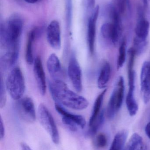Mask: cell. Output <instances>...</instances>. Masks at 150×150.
<instances>
[{"label":"cell","instance_id":"cell-1","mask_svg":"<svg viewBox=\"0 0 150 150\" xmlns=\"http://www.w3.org/2000/svg\"><path fill=\"white\" fill-rule=\"evenodd\" d=\"M49 90L56 104L76 110H82L89 106L85 98L74 92L61 79L53 80L50 83Z\"/></svg>","mask_w":150,"mask_h":150},{"label":"cell","instance_id":"cell-2","mask_svg":"<svg viewBox=\"0 0 150 150\" xmlns=\"http://www.w3.org/2000/svg\"><path fill=\"white\" fill-rule=\"evenodd\" d=\"M23 23L20 16L13 15L1 23L0 27L1 46L7 50L19 48Z\"/></svg>","mask_w":150,"mask_h":150},{"label":"cell","instance_id":"cell-3","mask_svg":"<svg viewBox=\"0 0 150 150\" xmlns=\"http://www.w3.org/2000/svg\"><path fill=\"white\" fill-rule=\"evenodd\" d=\"M5 87L10 97L15 100L22 98L25 90V83L23 73L20 68H13L7 76Z\"/></svg>","mask_w":150,"mask_h":150},{"label":"cell","instance_id":"cell-4","mask_svg":"<svg viewBox=\"0 0 150 150\" xmlns=\"http://www.w3.org/2000/svg\"><path fill=\"white\" fill-rule=\"evenodd\" d=\"M124 78L122 76H120L112 93L107 105L106 115L108 119L113 118L121 108L124 99Z\"/></svg>","mask_w":150,"mask_h":150},{"label":"cell","instance_id":"cell-5","mask_svg":"<svg viewBox=\"0 0 150 150\" xmlns=\"http://www.w3.org/2000/svg\"><path fill=\"white\" fill-rule=\"evenodd\" d=\"M38 114L40 122L50 135L54 143L58 144L60 142V135L58 128L53 117L44 104H40L39 106Z\"/></svg>","mask_w":150,"mask_h":150},{"label":"cell","instance_id":"cell-6","mask_svg":"<svg viewBox=\"0 0 150 150\" xmlns=\"http://www.w3.org/2000/svg\"><path fill=\"white\" fill-rule=\"evenodd\" d=\"M55 108L61 115L63 123L70 131L75 132L79 129H83L86 126L85 118L82 115L72 113L67 111L61 105L56 103Z\"/></svg>","mask_w":150,"mask_h":150},{"label":"cell","instance_id":"cell-7","mask_svg":"<svg viewBox=\"0 0 150 150\" xmlns=\"http://www.w3.org/2000/svg\"><path fill=\"white\" fill-rule=\"evenodd\" d=\"M18 100V111L20 117L27 122H34L36 120V112L32 99L26 97Z\"/></svg>","mask_w":150,"mask_h":150},{"label":"cell","instance_id":"cell-8","mask_svg":"<svg viewBox=\"0 0 150 150\" xmlns=\"http://www.w3.org/2000/svg\"><path fill=\"white\" fill-rule=\"evenodd\" d=\"M68 75L71 83L77 92L82 91V73L81 67L77 59L71 57L68 66Z\"/></svg>","mask_w":150,"mask_h":150},{"label":"cell","instance_id":"cell-9","mask_svg":"<svg viewBox=\"0 0 150 150\" xmlns=\"http://www.w3.org/2000/svg\"><path fill=\"white\" fill-rule=\"evenodd\" d=\"M99 6H96L91 12L87 25V41L89 51L91 54H93L95 50V40L96 37L97 23L99 14Z\"/></svg>","mask_w":150,"mask_h":150},{"label":"cell","instance_id":"cell-10","mask_svg":"<svg viewBox=\"0 0 150 150\" xmlns=\"http://www.w3.org/2000/svg\"><path fill=\"white\" fill-rule=\"evenodd\" d=\"M47 40L50 46L59 50L61 47V30L60 23L57 20L51 21L46 29Z\"/></svg>","mask_w":150,"mask_h":150},{"label":"cell","instance_id":"cell-11","mask_svg":"<svg viewBox=\"0 0 150 150\" xmlns=\"http://www.w3.org/2000/svg\"><path fill=\"white\" fill-rule=\"evenodd\" d=\"M122 33V24L112 22L105 23L101 26V34L102 38L116 45L120 38Z\"/></svg>","mask_w":150,"mask_h":150},{"label":"cell","instance_id":"cell-12","mask_svg":"<svg viewBox=\"0 0 150 150\" xmlns=\"http://www.w3.org/2000/svg\"><path fill=\"white\" fill-rule=\"evenodd\" d=\"M141 92L145 104L150 100V62L145 61L141 70Z\"/></svg>","mask_w":150,"mask_h":150},{"label":"cell","instance_id":"cell-13","mask_svg":"<svg viewBox=\"0 0 150 150\" xmlns=\"http://www.w3.org/2000/svg\"><path fill=\"white\" fill-rule=\"evenodd\" d=\"M145 9L139 7L138 9V21L136 26V38L140 40H147L149 32L150 23L145 17Z\"/></svg>","mask_w":150,"mask_h":150},{"label":"cell","instance_id":"cell-14","mask_svg":"<svg viewBox=\"0 0 150 150\" xmlns=\"http://www.w3.org/2000/svg\"><path fill=\"white\" fill-rule=\"evenodd\" d=\"M33 64V74L38 89L40 93L44 96L46 91V83L45 71L40 57H36Z\"/></svg>","mask_w":150,"mask_h":150},{"label":"cell","instance_id":"cell-15","mask_svg":"<svg viewBox=\"0 0 150 150\" xmlns=\"http://www.w3.org/2000/svg\"><path fill=\"white\" fill-rule=\"evenodd\" d=\"M39 34V29L34 28L30 31L27 37L25 49V60L27 64L31 65L33 63V44L36 38Z\"/></svg>","mask_w":150,"mask_h":150},{"label":"cell","instance_id":"cell-16","mask_svg":"<svg viewBox=\"0 0 150 150\" xmlns=\"http://www.w3.org/2000/svg\"><path fill=\"white\" fill-rule=\"evenodd\" d=\"M47 68L48 73L53 80L59 79L61 74L62 67L60 62L54 53L50 54L47 61Z\"/></svg>","mask_w":150,"mask_h":150},{"label":"cell","instance_id":"cell-17","mask_svg":"<svg viewBox=\"0 0 150 150\" xmlns=\"http://www.w3.org/2000/svg\"><path fill=\"white\" fill-rule=\"evenodd\" d=\"M19 51V48L7 50L1 58V68L6 70L12 67L17 61Z\"/></svg>","mask_w":150,"mask_h":150},{"label":"cell","instance_id":"cell-18","mask_svg":"<svg viewBox=\"0 0 150 150\" xmlns=\"http://www.w3.org/2000/svg\"><path fill=\"white\" fill-rule=\"evenodd\" d=\"M111 68L110 64L106 62L103 64L100 72L97 79V85L100 89H104L106 86L111 77Z\"/></svg>","mask_w":150,"mask_h":150},{"label":"cell","instance_id":"cell-19","mask_svg":"<svg viewBox=\"0 0 150 150\" xmlns=\"http://www.w3.org/2000/svg\"><path fill=\"white\" fill-rule=\"evenodd\" d=\"M107 89L104 90L97 97L93 105L91 115L89 121V127L91 126L97 120L101 112V108L103 104V100L105 95L106 93Z\"/></svg>","mask_w":150,"mask_h":150},{"label":"cell","instance_id":"cell-20","mask_svg":"<svg viewBox=\"0 0 150 150\" xmlns=\"http://www.w3.org/2000/svg\"><path fill=\"white\" fill-rule=\"evenodd\" d=\"M123 150H147L142 137L137 134H134Z\"/></svg>","mask_w":150,"mask_h":150},{"label":"cell","instance_id":"cell-21","mask_svg":"<svg viewBox=\"0 0 150 150\" xmlns=\"http://www.w3.org/2000/svg\"><path fill=\"white\" fill-rule=\"evenodd\" d=\"M127 137V132L125 130L120 131L114 137L109 150H122Z\"/></svg>","mask_w":150,"mask_h":150},{"label":"cell","instance_id":"cell-22","mask_svg":"<svg viewBox=\"0 0 150 150\" xmlns=\"http://www.w3.org/2000/svg\"><path fill=\"white\" fill-rule=\"evenodd\" d=\"M104 120H105V112L102 111H101L94 123L91 126H90V128L87 133V135L90 137L95 135L104 123Z\"/></svg>","mask_w":150,"mask_h":150},{"label":"cell","instance_id":"cell-23","mask_svg":"<svg viewBox=\"0 0 150 150\" xmlns=\"http://www.w3.org/2000/svg\"><path fill=\"white\" fill-rule=\"evenodd\" d=\"M127 57V44L125 38L122 39L119 48V55L117 59V69L121 68L126 62Z\"/></svg>","mask_w":150,"mask_h":150},{"label":"cell","instance_id":"cell-24","mask_svg":"<svg viewBox=\"0 0 150 150\" xmlns=\"http://www.w3.org/2000/svg\"><path fill=\"white\" fill-rule=\"evenodd\" d=\"M112 4L121 16L124 14L127 9H129L130 7L129 0H113Z\"/></svg>","mask_w":150,"mask_h":150},{"label":"cell","instance_id":"cell-25","mask_svg":"<svg viewBox=\"0 0 150 150\" xmlns=\"http://www.w3.org/2000/svg\"><path fill=\"white\" fill-rule=\"evenodd\" d=\"M147 40H142L136 38L134 39V47L136 54H141L145 51L147 45Z\"/></svg>","mask_w":150,"mask_h":150},{"label":"cell","instance_id":"cell-26","mask_svg":"<svg viewBox=\"0 0 150 150\" xmlns=\"http://www.w3.org/2000/svg\"><path fill=\"white\" fill-rule=\"evenodd\" d=\"M1 91H0V106L1 108L4 107L6 104V92L5 84L4 83L2 78L1 77Z\"/></svg>","mask_w":150,"mask_h":150},{"label":"cell","instance_id":"cell-27","mask_svg":"<svg viewBox=\"0 0 150 150\" xmlns=\"http://www.w3.org/2000/svg\"><path fill=\"white\" fill-rule=\"evenodd\" d=\"M107 144V139L104 134H100L96 137V144L97 147L103 148L106 147Z\"/></svg>","mask_w":150,"mask_h":150},{"label":"cell","instance_id":"cell-28","mask_svg":"<svg viewBox=\"0 0 150 150\" xmlns=\"http://www.w3.org/2000/svg\"><path fill=\"white\" fill-rule=\"evenodd\" d=\"M72 0H66V19L68 24H70L72 18Z\"/></svg>","mask_w":150,"mask_h":150},{"label":"cell","instance_id":"cell-29","mask_svg":"<svg viewBox=\"0 0 150 150\" xmlns=\"http://www.w3.org/2000/svg\"><path fill=\"white\" fill-rule=\"evenodd\" d=\"M85 5L87 10L92 12L96 8V0H85Z\"/></svg>","mask_w":150,"mask_h":150},{"label":"cell","instance_id":"cell-30","mask_svg":"<svg viewBox=\"0 0 150 150\" xmlns=\"http://www.w3.org/2000/svg\"><path fill=\"white\" fill-rule=\"evenodd\" d=\"M4 136H5V128H4L2 119L1 117V121H0V138L1 140L4 137Z\"/></svg>","mask_w":150,"mask_h":150},{"label":"cell","instance_id":"cell-31","mask_svg":"<svg viewBox=\"0 0 150 150\" xmlns=\"http://www.w3.org/2000/svg\"><path fill=\"white\" fill-rule=\"evenodd\" d=\"M20 145H21V150H32L29 147V145H27L25 143H22Z\"/></svg>","mask_w":150,"mask_h":150},{"label":"cell","instance_id":"cell-32","mask_svg":"<svg viewBox=\"0 0 150 150\" xmlns=\"http://www.w3.org/2000/svg\"><path fill=\"white\" fill-rule=\"evenodd\" d=\"M145 133L148 136V137L150 139V122L146 125L145 129Z\"/></svg>","mask_w":150,"mask_h":150},{"label":"cell","instance_id":"cell-33","mask_svg":"<svg viewBox=\"0 0 150 150\" xmlns=\"http://www.w3.org/2000/svg\"><path fill=\"white\" fill-rule=\"evenodd\" d=\"M144 5V8L145 10H147L149 8V3H148V0H142Z\"/></svg>","mask_w":150,"mask_h":150},{"label":"cell","instance_id":"cell-34","mask_svg":"<svg viewBox=\"0 0 150 150\" xmlns=\"http://www.w3.org/2000/svg\"><path fill=\"white\" fill-rule=\"evenodd\" d=\"M25 1L29 4H34L38 1V0H24Z\"/></svg>","mask_w":150,"mask_h":150}]
</instances>
